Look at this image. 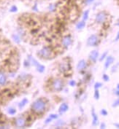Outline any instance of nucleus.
<instances>
[{
	"mask_svg": "<svg viewBox=\"0 0 119 129\" xmlns=\"http://www.w3.org/2000/svg\"><path fill=\"white\" fill-rule=\"evenodd\" d=\"M46 102L42 99H38L32 104V110L37 114H42L46 109Z\"/></svg>",
	"mask_w": 119,
	"mask_h": 129,
	"instance_id": "obj_1",
	"label": "nucleus"
},
{
	"mask_svg": "<svg viewBox=\"0 0 119 129\" xmlns=\"http://www.w3.org/2000/svg\"><path fill=\"white\" fill-rule=\"evenodd\" d=\"M37 54L42 58H45V59H50L53 57V52L49 47L42 48Z\"/></svg>",
	"mask_w": 119,
	"mask_h": 129,
	"instance_id": "obj_2",
	"label": "nucleus"
},
{
	"mask_svg": "<svg viewBox=\"0 0 119 129\" xmlns=\"http://www.w3.org/2000/svg\"><path fill=\"white\" fill-rule=\"evenodd\" d=\"M52 88L53 89V90L57 91V92L62 91L64 88L63 80L58 78L55 79L52 82Z\"/></svg>",
	"mask_w": 119,
	"mask_h": 129,
	"instance_id": "obj_3",
	"label": "nucleus"
},
{
	"mask_svg": "<svg viewBox=\"0 0 119 129\" xmlns=\"http://www.w3.org/2000/svg\"><path fill=\"white\" fill-rule=\"evenodd\" d=\"M99 42L98 37L96 34H92L87 40V45L90 47L96 46Z\"/></svg>",
	"mask_w": 119,
	"mask_h": 129,
	"instance_id": "obj_4",
	"label": "nucleus"
},
{
	"mask_svg": "<svg viewBox=\"0 0 119 129\" xmlns=\"http://www.w3.org/2000/svg\"><path fill=\"white\" fill-rule=\"evenodd\" d=\"M30 60H31V61H32V64H33L35 67H36L37 70V72H40V73H42V72H45V67L43 65L40 64L38 61H37L36 59H35L34 58H32V57H30Z\"/></svg>",
	"mask_w": 119,
	"mask_h": 129,
	"instance_id": "obj_5",
	"label": "nucleus"
},
{
	"mask_svg": "<svg viewBox=\"0 0 119 129\" xmlns=\"http://www.w3.org/2000/svg\"><path fill=\"white\" fill-rule=\"evenodd\" d=\"M107 19V14L105 11L99 12L96 15V22L98 23H105Z\"/></svg>",
	"mask_w": 119,
	"mask_h": 129,
	"instance_id": "obj_6",
	"label": "nucleus"
},
{
	"mask_svg": "<svg viewBox=\"0 0 119 129\" xmlns=\"http://www.w3.org/2000/svg\"><path fill=\"white\" fill-rule=\"evenodd\" d=\"M15 125L18 128H23L26 125V121L23 117H18L15 120Z\"/></svg>",
	"mask_w": 119,
	"mask_h": 129,
	"instance_id": "obj_7",
	"label": "nucleus"
},
{
	"mask_svg": "<svg viewBox=\"0 0 119 129\" xmlns=\"http://www.w3.org/2000/svg\"><path fill=\"white\" fill-rule=\"evenodd\" d=\"M72 38L70 36H66L62 40V45L65 48H68L72 44Z\"/></svg>",
	"mask_w": 119,
	"mask_h": 129,
	"instance_id": "obj_8",
	"label": "nucleus"
},
{
	"mask_svg": "<svg viewBox=\"0 0 119 129\" xmlns=\"http://www.w3.org/2000/svg\"><path fill=\"white\" fill-rule=\"evenodd\" d=\"M91 115H92V118H93V120H92V125L94 126H97L99 124V118L97 115L96 114L94 109L93 108L91 110Z\"/></svg>",
	"mask_w": 119,
	"mask_h": 129,
	"instance_id": "obj_9",
	"label": "nucleus"
},
{
	"mask_svg": "<svg viewBox=\"0 0 119 129\" xmlns=\"http://www.w3.org/2000/svg\"><path fill=\"white\" fill-rule=\"evenodd\" d=\"M99 57V52L97 50H92L89 54V58L93 62H96L97 61Z\"/></svg>",
	"mask_w": 119,
	"mask_h": 129,
	"instance_id": "obj_10",
	"label": "nucleus"
},
{
	"mask_svg": "<svg viewBox=\"0 0 119 129\" xmlns=\"http://www.w3.org/2000/svg\"><path fill=\"white\" fill-rule=\"evenodd\" d=\"M69 109V106L66 103H63L60 105L59 108H58V112L59 114L62 115L64 113H65L66 112H67V110Z\"/></svg>",
	"mask_w": 119,
	"mask_h": 129,
	"instance_id": "obj_11",
	"label": "nucleus"
},
{
	"mask_svg": "<svg viewBox=\"0 0 119 129\" xmlns=\"http://www.w3.org/2000/svg\"><path fill=\"white\" fill-rule=\"evenodd\" d=\"M86 62L85 60H80V61L78 62L77 65V69L78 71H83V69L86 68Z\"/></svg>",
	"mask_w": 119,
	"mask_h": 129,
	"instance_id": "obj_12",
	"label": "nucleus"
},
{
	"mask_svg": "<svg viewBox=\"0 0 119 129\" xmlns=\"http://www.w3.org/2000/svg\"><path fill=\"white\" fill-rule=\"evenodd\" d=\"M114 60H115V59H114V58H113L112 56H108V57H107L106 61H105V69H107L109 68V67L113 63Z\"/></svg>",
	"mask_w": 119,
	"mask_h": 129,
	"instance_id": "obj_13",
	"label": "nucleus"
},
{
	"mask_svg": "<svg viewBox=\"0 0 119 129\" xmlns=\"http://www.w3.org/2000/svg\"><path fill=\"white\" fill-rule=\"evenodd\" d=\"M7 82V77L2 72H0V85H4Z\"/></svg>",
	"mask_w": 119,
	"mask_h": 129,
	"instance_id": "obj_14",
	"label": "nucleus"
},
{
	"mask_svg": "<svg viewBox=\"0 0 119 129\" xmlns=\"http://www.w3.org/2000/svg\"><path fill=\"white\" fill-rule=\"evenodd\" d=\"M27 103H28V99H23V100L19 103V104H18V107H19L20 109L23 108V107L27 104Z\"/></svg>",
	"mask_w": 119,
	"mask_h": 129,
	"instance_id": "obj_15",
	"label": "nucleus"
},
{
	"mask_svg": "<svg viewBox=\"0 0 119 129\" xmlns=\"http://www.w3.org/2000/svg\"><path fill=\"white\" fill-rule=\"evenodd\" d=\"M85 26V21H84V20L77 23V24L76 25L77 29H83Z\"/></svg>",
	"mask_w": 119,
	"mask_h": 129,
	"instance_id": "obj_16",
	"label": "nucleus"
},
{
	"mask_svg": "<svg viewBox=\"0 0 119 129\" xmlns=\"http://www.w3.org/2000/svg\"><path fill=\"white\" fill-rule=\"evenodd\" d=\"M88 15H89V10H85L84 13H83V20H84V21H86V20L88 19Z\"/></svg>",
	"mask_w": 119,
	"mask_h": 129,
	"instance_id": "obj_17",
	"label": "nucleus"
},
{
	"mask_svg": "<svg viewBox=\"0 0 119 129\" xmlns=\"http://www.w3.org/2000/svg\"><path fill=\"white\" fill-rule=\"evenodd\" d=\"M13 40H14L16 43H19V42H21L20 37H19L18 35H17V34H14V35H13Z\"/></svg>",
	"mask_w": 119,
	"mask_h": 129,
	"instance_id": "obj_18",
	"label": "nucleus"
},
{
	"mask_svg": "<svg viewBox=\"0 0 119 129\" xmlns=\"http://www.w3.org/2000/svg\"><path fill=\"white\" fill-rule=\"evenodd\" d=\"M7 112L10 114V115H15V113H16V109H14V108H9L8 110H7Z\"/></svg>",
	"mask_w": 119,
	"mask_h": 129,
	"instance_id": "obj_19",
	"label": "nucleus"
},
{
	"mask_svg": "<svg viewBox=\"0 0 119 129\" xmlns=\"http://www.w3.org/2000/svg\"><path fill=\"white\" fill-rule=\"evenodd\" d=\"M99 97H100V95H99V91L98 89H95V93H94V98L96 100H98L99 99Z\"/></svg>",
	"mask_w": 119,
	"mask_h": 129,
	"instance_id": "obj_20",
	"label": "nucleus"
},
{
	"mask_svg": "<svg viewBox=\"0 0 119 129\" xmlns=\"http://www.w3.org/2000/svg\"><path fill=\"white\" fill-rule=\"evenodd\" d=\"M102 86V83H101V82H96L95 84H94V88L95 89H99V88H101Z\"/></svg>",
	"mask_w": 119,
	"mask_h": 129,
	"instance_id": "obj_21",
	"label": "nucleus"
},
{
	"mask_svg": "<svg viewBox=\"0 0 119 129\" xmlns=\"http://www.w3.org/2000/svg\"><path fill=\"white\" fill-rule=\"evenodd\" d=\"M112 107H117L119 106V99H117L112 104Z\"/></svg>",
	"mask_w": 119,
	"mask_h": 129,
	"instance_id": "obj_22",
	"label": "nucleus"
},
{
	"mask_svg": "<svg viewBox=\"0 0 119 129\" xmlns=\"http://www.w3.org/2000/svg\"><path fill=\"white\" fill-rule=\"evenodd\" d=\"M102 79H103V80L105 82H108L110 80L109 76L107 75H106V74H104V75H103V76H102Z\"/></svg>",
	"mask_w": 119,
	"mask_h": 129,
	"instance_id": "obj_23",
	"label": "nucleus"
},
{
	"mask_svg": "<svg viewBox=\"0 0 119 129\" xmlns=\"http://www.w3.org/2000/svg\"><path fill=\"white\" fill-rule=\"evenodd\" d=\"M10 12H12V13L17 12V11H18V7H16L15 5H13V6H12V7H11L10 10Z\"/></svg>",
	"mask_w": 119,
	"mask_h": 129,
	"instance_id": "obj_24",
	"label": "nucleus"
},
{
	"mask_svg": "<svg viewBox=\"0 0 119 129\" xmlns=\"http://www.w3.org/2000/svg\"><path fill=\"white\" fill-rule=\"evenodd\" d=\"M49 117H50L52 120H56L58 117V115H56V114H50L49 115Z\"/></svg>",
	"mask_w": 119,
	"mask_h": 129,
	"instance_id": "obj_25",
	"label": "nucleus"
},
{
	"mask_svg": "<svg viewBox=\"0 0 119 129\" xmlns=\"http://www.w3.org/2000/svg\"><path fill=\"white\" fill-rule=\"evenodd\" d=\"M101 115L103 116H107L108 115V112H107V111L105 109H102L101 110Z\"/></svg>",
	"mask_w": 119,
	"mask_h": 129,
	"instance_id": "obj_26",
	"label": "nucleus"
},
{
	"mask_svg": "<svg viewBox=\"0 0 119 129\" xmlns=\"http://www.w3.org/2000/svg\"><path fill=\"white\" fill-rule=\"evenodd\" d=\"M107 52H105L102 55V56H101V58H99V61H102L104 59H105V58H106V56H107Z\"/></svg>",
	"mask_w": 119,
	"mask_h": 129,
	"instance_id": "obj_27",
	"label": "nucleus"
},
{
	"mask_svg": "<svg viewBox=\"0 0 119 129\" xmlns=\"http://www.w3.org/2000/svg\"><path fill=\"white\" fill-rule=\"evenodd\" d=\"M69 85H70V86H72V87H74V86L76 85V82L75 81V80H70V82H69Z\"/></svg>",
	"mask_w": 119,
	"mask_h": 129,
	"instance_id": "obj_28",
	"label": "nucleus"
},
{
	"mask_svg": "<svg viewBox=\"0 0 119 129\" xmlns=\"http://www.w3.org/2000/svg\"><path fill=\"white\" fill-rule=\"evenodd\" d=\"M52 120H52L50 117H48V118H47V119L45 120V125H48V124L50 123V122H51Z\"/></svg>",
	"mask_w": 119,
	"mask_h": 129,
	"instance_id": "obj_29",
	"label": "nucleus"
},
{
	"mask_svg": "<svg viewBox=\"0 0 119 129\" xmlns=\"http://www.w3.org/2000/svg\"><path fill=\"white\" fill-rule=\"evenodd\" d=\"M94 0H85V4L86 5H90L92 2H94Z\"/></svg>",
	"mask_w": 119,
	"mask_h": 129,
	"instance_id": "obj_30",
	"label": "nucleus"
},
{
	"mask_svg": "<svg viewBox=\"0 0 119 129\" xmlns=\"http://www.w3.org/2000/svg\"><path fill=\"white\" fill-rule=\"evenodd\" d=\"M55 8H56V7H55L53 5H50V6H49L50 11H53V10H55Z\"/></svg>",
	"mask_w": 119,
	"mask_h": 129,
	"instance_id": "obj_31",
	"label": "nucleus"
},
{
	"mask_svg": "<svg viewBox=\"0 0 119 129\" xmlns=\"http://www.w3.org/2000/svg\"><path fill=\"white\" fill-rule=\"evenodd\" d=\"M100 128H102V129L106 128V125H105V122H102V123H101V125H100Z\"/></svg>",
	"mask_w": 119,
	"mask_h": 129,
	"instance_id": "obj_32",
	"label": "nucleus"
},
{
	"mask_svg": "<svg viewBox=\"0 0 119 129\" xmlns=\"http://www.w3.org/2000/svg\"><path fill=\"white\" fill-rule=\"evenodd\" d=\"M119 66V63L118 64H117V65H115V66H114L113 67H112V72H114L115 70H116V69L118 68V67Z\"/></svg>",
	"mask_w": 119,
	"mask_h": 129,
	"instance_id": "obj_33",
	"label": "nucleus"
},
{
	"mask_svg": "<svg viewBox=\"0 0 119 129\" xmlns=\"http://www.w3.org/2000/svg\"><path fill=\"white\" fill-rule=\"evenodd\" d=\"M119 40V31L118 32V34H117V36H116V37H115V42H117V41Z\"/></svg>",
	"mask_w": 119,
	"mask_h": 129,
	"instance_id": "obj_34",
	"label": "nucleus"
},
{
	"mask_svg": "<svg viewBox=\"0 0 119 129\" xmlns=\"http://www.w3.org/2000/svg\"><path fill=\"white\" fill-rule=\"evenodd\" d=\"M114 125H115L117 128H119V123H114Z\"/></svg>",
	"mask_w": 119,
	"mask_h": 129,
	"instance_id": "obj_35",
	"label": "nucleus"
},
{
	"mask_svg": "<svg viewBox=\"0 0 119 129\" xmlns=\"http://www.w3.org/2000/svg\"><path fill=\"white\" fill-rule=\"evenodd\" d=\"M115 95H117L118 96H119V90H118V89H117V90L115 92Z\"/></svg>",
	"mask_w": 119,
	"mask_h": 129,
	"instance_id": "obj_36",
	"label": "nucleus"
},
{
	"mask_svg": "<svg viewBox=\"0 0 119 129\" xmlns=\"http://www.w3.org/2000/svg\"><path fill=\"white\" fill-rule=\"evenodd\" d=\"M117 89H118V90H119V84H118V85H117Z\"/></svg>",
	"mask_w": 119,
	"mask_h": 129,
	"instance_id": "obj_37",
	"label": "nucleus"
},
{
	"mask_svg": "<svg viewBox=\"0 0 119 129\" xmlns=\"http://www.w3.org/2000/svg\"><path fill=\"white\" fill-rule=\"evenodd\" d=\"M115 25H116V26H119V23H116Z\"/></svg>",
	"mask_w": 119,
	"mask_h": 129,
	"instance_id": "obj_38",
	"label": "nucleus"
}]
</instances>
